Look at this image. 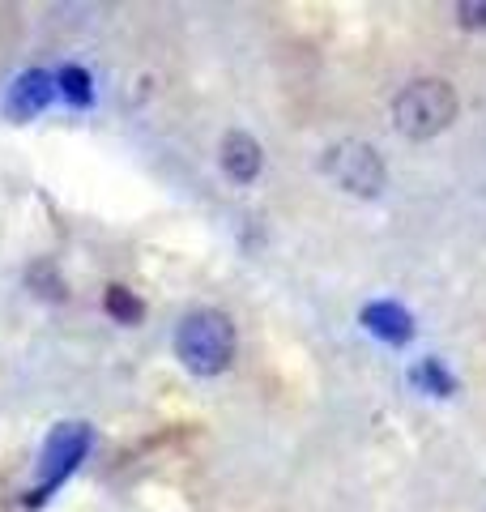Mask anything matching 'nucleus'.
Returning <instances> with one entry per match:
<instances>
[{"mask_svg": "<svg viewBox=\"0 0 486 512\" xmlns=\"http://www.w3.org/2000/svg\"><path fill=\"white\" fill-rule=\"evenodd\" d=\"M320 171L329 180L350 192V197H380L384 184H388V171H384V158L371 141H337V146L324 150L320 158Z\"/></svg>", "mask_w": 486, "mask_h": 512, "instance_id": "obj_3", "label": "nucleus"}, {"mask_svg": "<svg viewBox=\"0 0 486 512\" xmlns=\"http://www.w3.org/2000/svg\"><path fill=\"white\" fill-rule=\"evenodd\" d=\"M52 99H56V77L47 69H26L18 82L9 86V94H5V116L30 120V116H39V111Z\"/></svg>", "mask_w": 486, "mask_h": 512, "instance_id": "obj_5", "label": "nucleus"}, {"mask_svg": "<svg viewBox=\"0 0 486 512\" xmlns=\"http://www.w3.org/2000/svg\"><path fill=\"white\" fill-rule=\"evenodd\" d=\"M239 333L231 316L218 308H197L175 325V359H180L192 376H222L235 363Z\"/></svg>", "mask_w": 486, "mask_h": 512, "instance_id": "obj_1", "label": "nucleus"}, {"mask_svg": "<svg viewBox=\"0 0 486 512\" xmlns=\"http://www.w3.org/2000/svg\"><path fill=\"white\" fill-rule=\"evenodd\" d=\"M457 22L469 30H486V0H465V5H457Z\"/></svg>", "mask_w": 486, "mask_h": 512, "instance_id": "obj_12", "label": "nucleus"}, {"mask_svg": "<svg viewBox=\"0 0 486 512\" xmlns=\"http://www.w3.org/2000/svg\"><path fill=\"white\" fill-rule=\"evenodd\" d=\"M410 384H414V389H423V393H431V397H452V393H457V376H452L444 367V359H435V355L414 363Z\"/></svg>", "mask_w": 486, "mask_h": 512, "instance_id": "obj_8", "label": "nucleus"}, {"mask_svg": "<svg viewBox=\"0 0 486 512\" xmlns=\"http://www.w3.org/2000/svg\"><path fill=\"white\" fill-rule=\"evenodd\" d=\"M218 154H222V171L231 175L235 184H252L256 175H261V167H265L261 141L248 137V133H226Z\"/></svg>", "mask_w": 486, "mask_h": 512, "instance_id": "obj_7", "label": "nucleus"}, {"mask_svg": "<svg viewBox=\"0 0 486 512\" xmlns=\"http://www.w3.org/2000/svg\"><path fill=\"white\" fill-rule=\"evenodd\" d=\"M90 444H94V431L86 423H60L52 436H47L43 453H39V483H35V491H30L26 504L39 508L47 495H52L64 483V478H69L81 466V461H86Z\"/></svg>", "mask_w": 486, "mask_h": 512, "instance_id": "obj_4", "label": "nucleus"}, {"mask_svg": "<svg viewBox=\"0 0 486 512\" xmlns=\"http://www.w3.org/2000/svg\"><path fill=\"white\" fill-rule=\"evenodd\" d=\"M103 308L111 320H120V325H141V316H145V303L137 299V291H128L120 282H111L103 291Z\"/></svg>", "mask_w": 486, "mask_h": 512, "instance_id": "obj_9", "label": "nucleus"}, {"mask_svg": "<svg viewBox=\"0 0 486 512\" xmlns=\"http://www.w3.org/2000/svg\"><path fill=\"white\" fill-rule=\"evenodd\" d=\"M26 286H30V291H35L39 299H52V303L69 299V286H64L60 269H56L52 261H35V265H30V274H26Z\"/></svg>", "mask_w": 486, "mask_h": 512, "instance_id": "obj_11", "label": "nucleus"}, {"mask_svg": "<svg viewBox=\"0 0 486 512\" xmlns=\"http://www.w3.org/2000/svg\"><path fill=\"white\" fill-rule=\"evenodd\" d=\"M457 90L444 77H418V82L401 86V94L393 99V124L401 137L410 141H427L440 137L444 128L457 120Z\"/></svg>", "mask_w": 486, "mask_h": 512, "instance_id": "obj_2", "label": "nucleus"}, {"mask_svg": "<svg viewBox=\"0 0 486 512\" xmlns=\"http://www.w3.org/2000/svg\"><path fill=\"white\" fill-rule=\"evenodd\" d=\"M56 94H64L73 107H90L94 103V77L86 69H77V64H64L56 73Z\"/></svg>", "mask_w": 486, "mask_h": 512, "instance_id": "obj_10", "label": "nucleus"}, {"mask_svg": "<svg viewBox=\"0 0 486 512\" xmlns=\"http://www.w3.org/2000/svg\"><path fill=\"white\" fill-rule=\"evenodd\" d=\"M363 329L367 333H376L380 342H388V346H405L414 338V316L401 308V303H393V299H376V303H367L363 308Z\"/></svg>", "mask_w": 486, "mask_h": 512, "instance_id": "obj_6", "label": "nucleus"}]
</instances>
